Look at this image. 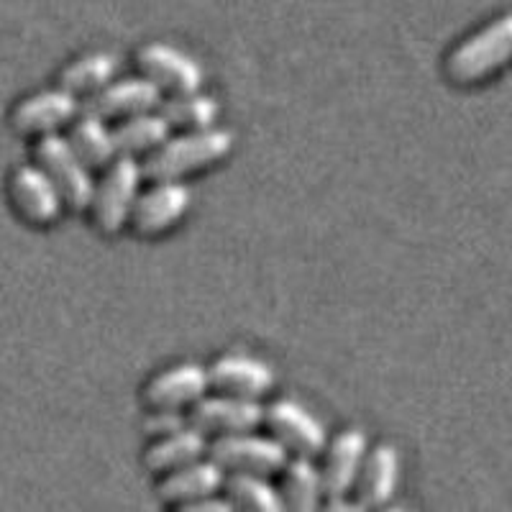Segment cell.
Instances as JSON below:
<instances>
[{
	"instance_id": "obj_19",
	"label": "cell",
	"mask_w": 512,
	"mask_h": 512,
	"mask_svg": "<svg viewBox=\"0 0 512 512\" xmlns=\"http://www.w3.org/2000/svg\"><path fill=\"white\" fill-rule=\"evenodd\" d=\"M121 62L111 52H82L64 62L57 72L54 85L75 95L77 100H90L98 95L105 85H111L118 77Z\"/></svg>"
},
{
	"instance_id": "obj_4",
	"label": "cell",
	"mask_w": 512,
	"mask_h": 512,
	"mask_svg": "<svg viewBox=\"0 0 512 512\" xmlns=\"http://www.w3.org/2000/svg\"><path fill=\"white\" fill-rule=\"evenodd\" d=\"M31 162L54 182L64 200V208L72 216H82L90 203L95 185V172L72 152L64 134L44 136L29 144Z\"/></svg>"
},
{
	"instance_id": "obj_5",
	"label": "cell",
	"mask_w": 512,
	"mask_h": 512,
	"mask_svg": "<svg viewBox=\"0 0 512 512\" xmlns=\"http://www.w3.org/2000/svg\"><path fill=\"white\" fill-rule=\"evenodd\" d=\"M3 195L13 218L29 228H52L62 221V216H67L54 182L31 159L8 169Z\"/></svg>"
},
{
	"instance_id": "obj_7",
	"label": "cell",
	"mask_w": 512,
	"mask_h": 512,
	"mask_svg": "<svg viewBox=\"0 0 512 512\" xmlns=\"http://www.w3.org/2000/svg\"><path fill=\"white\" fill-rule=\"evenodd\" d=\"M82 100L62 90L59 85L52 88L31 90L13 100L11 111H8V128L18 139L36 141L44 136L64 134L67 126L80 116Z\"/></svg>"
},
{
	"instance_id": "obj_16",
	"label": "cell",
	"mask_w": 512,
	"mask_h": 512,
	"mask_svg": "<svg viewBox=\"0 0 512 512\" xmlns=\"http://www.w3.org/2000/svg\"><path fill=\"white\" fill-rule=\"evenodd\" d=\"M400 482V454L387 441L369 443L361 469L356 474L351 502L356 510H374L395 495Z\"/></svg>"
},
{
	"instance_id": "obj_22",
	"label": "cell",
	"mask_w": 512,
	"mask_h": 512,
	"mask_svg": "<svg viewBox=\"0 0 512 512\" xmlns=\"http://www.w3.org/2000/svg\"><path fill=\"white\" fill-rule=\"evenodd\" d=\"M113 126V141H116L118 157H134L144 159L172 134L167 118L157 111H146L139 116L123 118V121L111 123Z\"/></svg>"
},
{
	"instance_id": "obj_20",
	"label": "cell",
	"mask_w": 512,
	"mask_h": 512,
	"mask_svg": "<svg viewBox=\"0 0 512 512\" xmlns=\"http://www.w3.org/2000/svg\"><path fill=\"white\" fill-rule=\"evenodd\" d=\"M64 139L70 141L72 152L82 159L98 175L113 159L118 157L116 141H113V126L95 113L82 108L80 116L67 126Z\"/></svg>"
},
{
	"instance_id": "obj_11",
	"label": "cell",
	"mask_w": 512,
	"mask_h": 512,
	"mask_svg": "<svg viewBox=\"0 0 512 512\" xmlns=\"http://www.w3.org/2000/svg\"><path fill=\"white\" fill-rule=\"evenodd\" d=\"M134 72L146 77L154 88L167 95L203 90L205 70L195 57L167 41H146L134 52Z\"/></svg>"
},
{
	"instance_id": "obj_10",
	"label": "cell",
	"mask_w": 512,
	"mask_h": 512,
	"mask_svg": "<svg viewBox=\"0 0 512 512\" xmlns=\"http://www.w3.org/2000/svg\"><path fill=\"white\" fill-rule=\"evenodd\" d=\"M262 431L269 433L290 456L318 459L328 443V433L318 418L292 397L264 402Z\"/></svg>"
},
{
	"instance_id": "obj_13",
	"label": "cell",
	"mask_w": 512,
	"mask_h": 512,
	"mask_svg": "<svg viewBox=\"0 0 512 512\" xmlns=\"http://www.w3.org/2000/svg\"><path fill=\"white\" fill-rule=\"evenodd\" d=\"M208 384L213 392L231 397H244V400L264 402L269 392L274 390V369L267 361L244 351H226L210 361Z\"/></svg>"
},
{
	"instance_id": "obj_15",
	"label": "cell",
	"mask_w": 512,
	"mask_h": 512,
	"mask_svg": "<svg viewBox=\"0 0 512 512\" xmlns=\"http://www.w3.org/2000/svg\"><path fill=\"white\" fill-rule=\"evenodd\" d=\"M223 477H226V472L221 466L210 456H203V459L192 461V464L180 466L175 472L154 477V497L167 510L185 512V507L192 505L195 500L218 495L223 487Z\"/></svg>"
},
{
	"instance_id": "obj_14",
	"label": "cell",
	"mask_w": 512,
	"mask_h": 512,
	"mask_svg": "<svg viewBox=\"0 0 512 512\" xmlns=\"http://www.w3.org/2000/svg\"><path fill=\"white\" fill-rule=\"evenodd\" d=\"M264 402L244 400V397L221 395L210 390L187 410V423L205 438L228 436V433L254 431L262 428Z\"/></svg>"
},
{
	"instance_id": "obj_2",
	"label": "cell",
	"mask_w": 512,
	"mask_h": 512,
	"mask_svg": "<svg viewBox=\"0 0 512 512\" xmlns=\"http://www.w3.org/2000/svg\"><path fill=\"white\" fill-rule=\"evenodd\" d=\"M512 62V11L459 39L443 57V77L456 88H474Z\"/></svg>"
},
{
	"instance_id": "obj_1",
	"label": "cell",
	"mask_w": 512,
	"mask_h": 512,
	"mask_svg": "<svg viewBox=\"0 0 512 512\" xmlns=\"http://www.w3.org/2000/svg\"><path fill=\"white\" fill-rule=\"evenodd\" d=\"M236 136L223 126L172 131L149 157L141 159L146 180H187L231 157Z\"/></svg>"
},
{
	"instance_id": "obj_21",
	"label": "cell",
	"mask_w": 512,
	"mask_h": 512,
	"mask_svg": "<svg viewBox=\"0 0 512 512\" xmlns=\"http://www.w3.org/2000/svg\"><path fill=\"white\" fill-rule=\"evenodd\" d=\"M277 489H280L285 510H318L323 505V477H320L318 459L290 456L282 472L277 474Z\"/></svg>"
},
{
	"instance_id": "obj_12",
	"label": "cell",
	"mask_w": 512,
	"mask_h": 512,
	"mask_svg": "<svg viewBox=\"0 0 512 512\" xmlns=\"http://www.w3.org/2000/svg\"><path fill=\"white\" fill-rule=\"evenodd\" d=\"M210 392L208 369L198 361H175L162 367L141 384L139 402L144 410H187Z\"/></svg>"
},
{
	"instance_id": "obj_25",
	"label": "cell",
	"mask_w": 512,
	"mask_h": 512,
	"mask_svg": "<svg viewBox=\"0 0 512 512\" xmlns=\"http://www.w3.org/2000/svg\"><path fill=\"white\" fill-rule=\"evenodd\" d=\"M187 413H175V410H144L141 415V433L144 438L164 436V433L187 428Z\"/></svg>"
},
{
	"instance_id": "obj_18",
	"label": "cell",
	"mask_w": 512,
	"mask_h": 512,
	"mask_svg": "<svg viewBox=\"0 0 512 512\" xmlns=\"http://www.w3.org/2000/svg\"><path fill=\"white\" fill-rule=\"evenodd\" d=\"M208 456V438L195 428H180V431L164 433V436L146 438L141 448V466L149 477H162L167 472H175L180 466Z\"/></svg>"
},
{
	"instance_id": "obj_24",
	"label": "cell",
	"mask_w": 512,
	"mask_h": 512,
	"mask_svg": "<svg viewBox=\"0 0 512 512\" xmlns=\"http://www.w3.org/2000/svg\"><path fill=\"white\" fill-rule=\"evenodd\" d=\"M159 113L167 118L172 131H198V128L218 126L221 118V105L213 95L205 90H192V93L167 95L159 103Z\"/></svg>"
},
{
	"instance_id": "obj_9",
	"label": "cell",
	"mask_w": 512,
	"mask_h": 512,
	"mask_svg": "<svg viewBox=\"0 0 512 512\" xmlns=\"http://www.w3.org/2000/svg\"><path fill=\"white\" fill-rule=\"evenodd\" d=\"M208 456L226 474L246 472L262 474V477L272 479H277V474L282 472V466L290 459L285 448L274 441L269 433H264L262 428L210 438Z\"/></svg>"
},
{
	"instance_id": "obj_8",
	"label": "cell",
	"mask_w": 512,
	"mask_h": 512,
	"mask_svg": "<svg viewBox=\"0 0 512 512\" xmlns=\"http://www.w3.org/2000/svg\"><path fill=\"white\" fill-rule=\"evenodd\" d=\"M369 448L367 433L351 425L338 431L336 436H328L323 454L318 456L320 477H323V505L326 510H351V489H354L356 474L361 469V461Z\"/></svg>"
},
{
	"instance_id": "obj_17",
	"label": "cell",
	"mask_w": 512,
	"mask_h": 512,
	"mask_svg": "<svg viewBox=\"0 0 512 512\" xmlns=\"http://www.w3.org/2000/svg\"><path fill=\"white\" fill-rule=\"evenodd\" d=\"M159 103H162V93L146 77L134 72V75L128 77H116L98 95L85 100L82 108L100 116L103 121L116 123L123 121V118L139 116V113L157 111Z\"/></svg>"
},
{
	"instance_id": "obj_6",
	"label": "cell",
	"mask_w": 512,
	"mask_h": 512,
	"mask_svg": "<svg viewBox=\"0 0 512 512\" xmlns=\"http://www.w3.org/2000/svg\"><path fill=\"white\" fill-rule=\"evenodd\" d=\"M192 192L185 180H144L128 216V233L141 241L167 236L190 213Z\"/></svg>"
},
{
	"instance_id": "obj_3",
	"label": "cell",
	"mask_w": 512,
	"mask_h": 512,
	"mask_svg": "<svg viewBox=\"0 0 512 512\" xmlns=\"http://www.w3.org/2000/svg\"><path fill=\"white\" fill-rule=\"evenodd\" d=\"M144 169L134 157H116L105 169L95 175L93 195L82 216L88 218L90 228L105 239H116L128 228V216L136 203Z\"/></svg>"
},
{
	"instance_id": "obj_23",
	"label": "cell",
	"mask_w": 512,
	"mask_h": 512,
	"mask_svg": "<svg viewBox=\"0 0 512 512\" xmlns=\"http://www.w3.org/2000/svg\"><path fill=\"white\" fill-rule=\"evenodd\" d=\"M221 495L226 497L231 510L241 512H282L280 489L272 482V477L262 474L231 472L223 477Z\"/></svg>"
}]
</instances>
